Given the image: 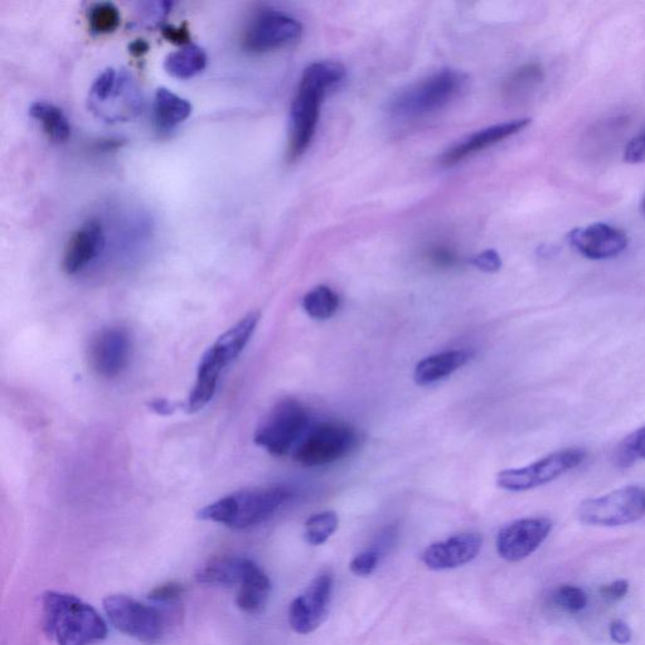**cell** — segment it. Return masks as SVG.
Returning <instances> with one entry per match:
<instances>
[{"label":"cell","instance_id":"e0dca14e","mask_svg":"<svg viewBox=\"0 0 645 645\" xmlns=\"http://www.w3.org/2000/svg\"><path fill=\"white\" fill-rule=\"evenodd\" d=\"M105 244L103 223L99 220H89L82 223L66 246L62 261L65 273L69 275L81 273L92 261L103 254Z\"/></svg>","mask_w":645,"mask_h":645},{"label":"cell","instance_id":"5bb4252c","mask_svg":"<svg viewBox=\"0 0 645 645\" xmlns=\"http://www.w3.org/2000/svg\"><path fill=\"white\" fill-rule=\"evenodd\" d=\"M132 342L123 328H108L92 339L91 366L100 376L114 378L128 366Z\"/></svg>","mask_w":645,"mask_h":645},{"label":"cell","instance_id":"ac0fdd59","mask_svg":"<svg viewBox=\"0 0 645 645\" xmlns=\"http://www.w3.org/2000/svg\"><path fill=\"white\" fill-rule=\"evenodd\" d=\"M530 123L531 119H517L479 130V132L469 135L468 138L454 145L453 148L446 150L443 157H441V164L445 167H453L455 164L462 162V160L520 133Z\"/></svg>","mask_w":645,"mask_h":645},{"label":"cell","instance_id":"52a82bcc","mask_svg":"<svg viewBox=\"0 0 645 645\" xmlns=\"http://www.w3.org/2000/svg\"><path fill=\"white\" fill-rule=\"evenodd\" d=\"M577 517L588 526L619 527L645 517V488L628 486L604 496L586 499Z\"/></svg>","mask_w":645,"mask_h":645},{"label":"cell","instance_id":"30bf717a","mask_svg":"<svg viewBox=\"0 0 645 645\" xmlns=\"http://www.w3.org/2000/svg\"><path fill=\"white\" fill-rule=\"evenodd\" d=\"M303 35L302 23L289 14L265 9L257 13L242 37V46L252 53H265L294 45Z\"/></svg>","mask_w":645,"mask_h":645},{"label":"cell","instance_id":"836d02e7","mask_svg":"<svg viewBox=\"0 0 645 645\" xmlns=\"http://www.w3.org/2000/svg\"><path fill=\"white\" fill-rule=\"evenodd\" d=\"M428 257L431 263L439 266V268H450V266L457 264L458 261V256L455 254V251L444 245L431 247L428 252Z\"/></svg>","mask_w":645,"mask_h":645},{"label":"cell","instance_id":"2e32d148","mask_svg":"<svg viewBox=\"0 0 645 645\" xmlns=\"http://www.w3.org/2000/svg\"><path fill=\"white\" fill-rule=\"evenodd\" d=\"M260 313H250L241 318L229 331L222 334L201 358L202 365L222 373L244 351L259 324Z\"/></svg>","mask_w":645,"mask_h":645},{"label":"cell","instance_id":"7a4b0ae2","mask_svg":"<svg viewBox=\"0 0 645 645\" xmlns=\"http://www.w3.org/2000/svg\"><path fill=\"white\" fill-rule=\"evenodd\" d=\"M42 622L57 645H91L108 637L109 629L98 610L75 595L47 591L42 596Z\"/></svg>","mask_w":645,"mask_h":645},{"label":"cell","instance_id":"f1b7e54d","mask_svg":"<svg viewBox=\"0 0 645 645\" xmlns=\"http://www.w3.org/2000/svg\"><path fill=\"white\" fill-rule=\"evenodd\" d=\"M639 460H645V426L628 435L615 450V463L620 468L632 467Z\"/></svg>","mask_w":645,"mask_h":645},{"label":"cell","instance_id":"d6986e66","mask_svg":"<svg viewBox=\"0 0 645 645\" xmlns=\"http://www.w3.org/2000/svg\"><path fill=\"white\" fill-rule=\"evenodd\" d=\"M254 561L245 557L223 556L206 562L197 571L196 580L203 585L231 586L241 585Z\"/></svg>","mask_w":645,"mask_h":645},{"label":"cell","instance_id":"9c48e42d","mask_svg":"<svg viewBox=\"0 0 645 645\" xmlns=\"http://www.w3.org/2000/svg\"><path fill=\"white\" fill-rule=\"evenodd\" d=\"M586 459L581 449H564L547 455L527 467L507 469L497 475L499 488L509 492L531 491L554 482L561 475L579 467Z\"/></svg>","mask_w":645,"mask_h":645},{"label":"cell","instance_id":"8d00e7d4","mask_svg":"<svg viewBox=\"0 0 645 645\" xmlns=\"http://www.w3.org/2000/svg\"><path fill=\"white\" fill-rule=\"evenodd\" d=\"M610 638L619 645H627L633 638L632 629L623 620H614L609 627Z\"/></svg>","mask_w":645,"mask_h":645},{"label":"cell","instance_id":"1f68e13d","mask_svg":"<svg viewBox=\"0 0 645 645\" xmlns=\"http://www.w3.org/2000/svg\"><path fill=\"white\" fill-rule=\"evenodd\" d=\"M183 591L182 584L171 581V583L158 585L157 588L150 591L149 599L154 603L169 604L176 601L183 594Z\"/></svg>","mask_w":645,"mask_h":645},{"label":"cell","instance_id":"4316f807","mask_svg":"<svg viewBox=\"0 0 645 645\" xmlns=\"http://www.w3.org/2000/svg\"><path fill=\"white\" fill-rule=\"evenodd\" d=\"M339 520L336 512L326 511L314 514L305 522V541L312 546L326 543L337 531Z\"/></svg>","mask_w":645,"mask_h":645},{"label":"cell","instance_id":"5b68a950","mask_svg":"<svg viewBox=\"0 0 645 645\" xmlns=\"http://www.w3.org/2000/svg\"><path fill=\"white\" fill-rule=\"evenodd\" d=\"M310 415L302 402L284 399L265 417L254 436L255 444L274 457H285L307 434Z\"/></svg>","mask_w":645,"mask_h":645},{"label":"cell","instance_id":"7402d4cb","mask_svg":"<svg viewBox=\"0 0 645 645\" xmlns=\"http://www.w3.org/2000/svg\"><path fill=\"white\" fill-rule=\"evenodd\" d=\"M192 114L189 101L174 94L171 90L158 89L154 99L155 125L162 132H169L181 125Z\"/></svg>","mask_w":645,"mask_h":645},{"label":"cell","instance_id":"f546056e","mask_svg":"<svg viewBox=\"0 0 645 645\" xmlns=\"http://www.w3.org/2000/svg\"><path fill=\"white\" fill-rule=\"evenodd\" d=\"M552 601L557 608L566 611V613H580L588 605V595L579 586L561 585L552 594Z\"/></svg>","mask_w":645,"mask_h":645},{"label":"cell","instance_id":"74e56055","mask_svg":"<svg viewBox=\"0 0 645 645\" xmlns=\"http://www.w3.org/2000/svg\"><path fill=\"white\" fill-rule=\"evenodd\" d=\"M164 38L169 42L176 43V45L188 46L191 45V35H189L186 27H173L166 26L162 29Z\"/></svg>","mask_w":645,"mask_h":645},{"label":"cell","instance_id":"44dd1931","mask_svg":"<svg viewBox=\"0 0 645 645\" xmlns=\"http://www.w3.org/2000/svg\"><path fill=\"white\" fill-rule=\"evenodd\" d=\"M271 593L269 576L257 564H252L249 572L239 586L236 604L247 614L261 613L268 604Z\"/></svg>","mask_w":645,"mask_h":645},{"label":"cell","instance_id":"7c38bea8","mask_svg":"<svg viewBox=\"0 0 645 645\" xmlns=\"http://www.w3.org/2000/svg\"><path fill=\"white\" fill-rule=\"evenodd\" d=\"M554 523L545 517L522 518L502 528L497 551L503 560L518 562L536 552L550 536Z\"/></svg>","mask_w":645,"mask_h":645},{"label":"cell","instance_id":"277c9868","mask_svg":"<svg viewBox=\"0 0 645 645\" xmlns=\"http://www.w3.org/2000/svg\"><path fill=\"white\" fill-rule=\"evenodd\" d=\"M467 84L463 72L441 70L397 94L390 103V114L404 123L428 118L457 100Z\"/></svg>","mask_w":645,"mask_h":645},{"label":"cell","instance_id":"e575fe53","mask_svg":"<svg viewBox=\"0 0 645 645\" xmlns=\"http://www.w3.org/2000/svg\"><path fill=\"white\" fill-rule=\"evenodd\" d=\"M630 585L627 580H617L613 583L601 586L600 595L608 603H617L622 600L629 593Z\"/></svg>","mask_w":645,"mask_h":645},{"label":"cell","instance_id":"4fadbf2b","mask_svg":"<svg viewBox=\"0 0 645 645\" xmlns=\"http://www.w3.org/2000/svg\"><path fill=\"white\" fill-rule=\"evenodd\" d=\"M572 249L590 260H608L617 257L628 247L624 231L606 223H594L567 235Z\"/></svg>","mask_w":645,"mask_h":645},{"label":"cell","instance_id":"d6a6232c","mask_svg":"<svg viewBox=\"0 0 645 645\" xmlns=\"http://www.w3.org/2000/svg\"><path fill=\"white\" fill-rule=\"evenodd\" d=\"M475 268L484 271V273H497L502 268V259L497 251L486 250L475 255L470 260Z\"/></svg>","mask_w":645,"mask_h":645},{"label":"cell","instance_id":"4dcf8cb0","mask_svg":"<svg viewBox=\"0 0 645 645\" xmlns=\"http://www.w3.org/2000/svg\"><path fill=\"white\" fill-rule=\"evenodd\" d=\"M378 562H380V555L377 551L370 550L354 557L349 567L354 575L367 577L376 571Z\"/></svg>","mask_w":645,"mask_h":645},{"label":"cell","instance_id":"603a6c76","mask_svg":"<svg viewBox=\"0 0 645 645\" xmlns=\"http://www.w3.org/2000/svg\"><path fill=\"white\" fill-rule=\"evenodd\" d=\"M29 115L42 125L43 132L53 143H65L71 135L69 119L56 105L37 101L29 108Z\"/></svg>","mask_w":645,"mask_h":645},{"label":"cell","instance_id":"ffe728a7","mask_svg":"<svg viewBox=\"0 0 645 645\" xmlns=\"http://www.w3.org/2000/svg\"><path fill=\"white\" fill-rule=\"evenodd\" d=\"M470 360L467 351H448L426 357L417 363L414 380L419 386H429L444 380Z\"/></svg>","mask_w":645,"mask_h":645},{"label":"cell","instance_id":"9a60e30c","mask_svg":"<svg viewBox=\"0 0 645 645\" xmlns=\"http://www.w3.org/2000/svg\"><path fill=\"white\" fill-rule=\"evenodd\" d=\"M482 547L483 537L479 533H462L433 543L423 552L421 560L430 570L457 569L472 562L480 554Z\"/></svg>","mask_w":645,"mask_h":645},{"label":"cell","instance_id":"83f0119b","mask_svg":"<svg viewBox=\"0 0 645 645\" xmlns=\"http://www.w3.org/2000/svg\"><path fill=\"white\" fill-rule=\"evenodd\" d=\"M120 12L113 3H96L89 12L90 31L94 35H109L120 26Z\"/></svg>","mask_w":645,"mask_h":645},{"label":"cell","instance_id":"d4e9b609","mask_svg":"<svg viewBox=\"0 0 645 645\" xmlns=\"http://www.w3.org/2000/svg\"><path fill=\"white\" fill-rule=\"evenodd\" d=\"M305 312L313 319L332 318L339 308V297L326 285L315 286L303 299Z\"/></svg>","mask_w":645,"mask_h":645},{"label":"cell","instance_id":"6da1fadb","mask_svg":"<svg viewBox=\"0 0 645 645\" xmlns=\"http://www.w3.org/2000/svg\"><path fill=\"white\" fill-rule=\"evenodd\" d=\"M346 76L343 65L319 61L308 66L300 79L290 110L289 159L297 160L307 152L319 123L324 96Z\"/></svg>","mask_w":645,"mask_h":645},{"label":"cell","instance_id":"3957f363","mask_svg":"<svg viewBox=\"0 0 645 645\" xmlns=\"http://www.w3.org/2000/svg\"><path fill=\"white\" fill-rule=\"evenodd\" d=\"M292 497L293 492L283 487L244 489L208 504L198 512V518L246 530L268 521Z\"/></svg>","mask_w":645,"mask_h":645},{"label":"cell","instance_id":"60d3db41","mask_svg":"<svg viewBox=\"0 0 645 645\" xmlns=\"http://www.w3.org/2000/svg\"><path fill=\"white\" fill-rule=\"evenodd\" d=\"M640 208H642L643 215L645 216V196L643 198L642 206H640Z\"/></svg>","mask_w":645,"mask_h":645},{"label":"cell","instance_id":"ab89813d","mask_svg":"<svg viewBox=\"0 0 645 645\" xmlns=\"http://www.w3.org/2000/svg\"><path fill=\"white\" fill-rule=\"evenodd\" d=\"M130 53L135 57H142L149 51V45L144 40H137L129 46Z\"/></svg>","mask_w":645,"mask_h":645},{"label":"cell","instance_id":"8fae6325","mask_svg":"<svg viewBox=\"0 0 645 645\" xmlns=\"http://www.w3.org/2000/svg\"><path fill=\"white\" fill-rule=\"evenodd\" d=\"M333 594V575L323 572L290 605L289 624L298 634H310L326 620Z\"/></svg>","mask_w":645,"mask_h":645},{"label":"cell","instance_id":"ba28073f","mask_svg":"<svg viewBox=\"0 0 645 645\" xmlns=\"http://www.w3.org/2000/svg\"><path fill=\"white\" fill-rule=\"evenodd\" d=\"M104 610L115 629L139 642H158L167 627L162 611L130 596L109 595L104 600Z\"/></svg>","mask_w":645,"mask_h":645},{"label":"cell","instance_id":"cb8c5ba5","mask_svg":"<svg viewBox=\"0 0 645 645\" xmlns=\"http://www.w3.org/2000/svg\"><path fill=\"white\" fill-rule=\"evenodd\" d=\"M207 66V55L201 47L188 45L168 55L164 69L179 80H188L201 74Z\"/></svg>","mask_w":645,"mask_h":645},{"label":"cell","instance_id":"484cf974","mask_svg":"<svg viewBox=\"0 0 645 645\" xmlns=\"http://www.w3.org/2000/svg\"><path fill=\"white\" fill-rule=\"evenodd\" d=\"M543 80V70L537 63H528L520 67L508 77L503 85V92L507 99L521 98L523 94L541 84Z\"/></svg>","mask_w":645,"mask_h":645},{"label":"cell","instance_id":"f35d334b","mask_svg":"<svg viewBox=\"0 0 645 645\" xmlns=\"http://www.w3.org/2000/svg\"><path fill=\"white\" fill-rule=\"evenodd\" d=\"M150 409L154 412H157L158 415L168 416L172 415L176 411V407L171 404L168 400L158 399L149 404Z\"/></svg>","mask_w":645,"mask_h":645},{"label":"cell","instance_id":"8992f818","mask_svg":"<svg viewBox=\"0 0 645 645\" xmlns=\"http://www.w3.org/2000/svg\"><path fill=\"white\" fill-rule=\"evenodd\" d=\"M358 445L357 431L337 421L313 426L294 450V459L305 467H322L346 458Z\"/></svg>","mask_w":645,"mask_h":645},{"label":"cell","instance_id":"d590c367","mask_svg":"<svg viewBox=\"0 0 645 645\" xmlns=\"http://www.w3.org/2000/svg\"><path fill=\"white\" fill-rule=\"evenodd\" d=\"M624 159L630 164L645 163V132L630 140L625 148Z\"/></svg>","mask_w":645,"mask_h":645}]
</instances>
